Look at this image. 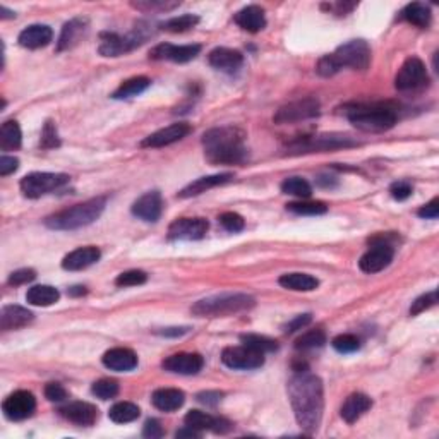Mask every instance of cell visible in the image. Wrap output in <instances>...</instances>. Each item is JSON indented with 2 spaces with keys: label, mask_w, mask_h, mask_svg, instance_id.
Returning <instances> with one entry per match:
<instances>
[{
  "label": "cell",
  "mask_w": 439,
  "mask_h": 439,
  "mask_svg": "<svg viewBox=\"0 0 439 439\" xmlns=\"http://www.w3.org/2000/svg\"><path fill=\"white\" fill-rule=\"evenodd\" d=\"M288 398L299 426L307 434L316 433L324 411L323 381L307 371L297 372L288 381Z\"/></svg>",
  "instance_id": "6da1fadb"
},
{
  "label": "cell",
  "mask_w": 439,
  "mask_h": 439,
  "mask_svg": "<svg viewBox=\"0 0 439 439\" xmlns=\"http://www.w3.org/2000/svg\"><path fill=\"white\" fill-rule=\"evenodd\" d=\"M246 134L239 127H215L203 136L204 155L215 165H242L249 158Z\"/></svg>",
  "instance_id": "7a4b0ae2"
},
{
  "label": "cell",
  "mask_w": 439,
  "mask_h": 439,
  "mask_svg": "<svg viewBox=\"0 0 439 439\" xmlns=\"http://www.w3.org/2000/svg\"><path fill=\"white\" fill-rule=\"evenodd\" d=\"M107 206V197L98 196L93 199H88L76 206L62 210L58 213L50 215L45 220V225L52 230H78L83 226L91 225L94 220L101 217Z\"/></svg>",
  "instance_id": "3957f363"
},
{
  "label": "cell",
  "mask_w": 439,
  "mask_h": 439,
  "mask_svg": "<svg viewBox=\"0 0 439 439\" xmlns=\"http://www.w3.org/2000/svg\"><path fill=\"white\" fill-rule=\"evenodd\" d=\"M350 124L364 133H384L395 127L397 112L384 105H354L347 110Z\"/></svg>",
  "instance_id": "277c9868"
},
{
  "label": "cell",
  "mask_w": 439,
  "mask_h": 439,
  "mask_svg": "<svg viewBox=\"0 0 439 439\" xmlns=\"http://www.w3.org/2000/svg\"><path fill=\"white\" fill-rule=\"evenodd\" d=\"M254 306V297L247 294H222L197 301L191 310L199 317H220L249 310Z\"/></svg>",
  "instance_id": "5b68a950"
},
{
  "label": "cell",
  "mask_w": 439,
  "mask_h": 439,
  "mask_svg": "<svg viewBox=\"0 0 439 439\" xmlns=\"http://www.w3.org/2000/svg\"><path fill=\"white\" fill-rule=\"evenodd\" d=\"M361 142L347 134H317V136H304L288 142L285 155H306V153L335 151L342 148H354Z\"/></svg>",
  "instance_id": "8992f818"
},
{
  "label": "cell",
  "mask_w": 439,
  "mask_h": 439,
  "mask_svg": "<svg viewBox=\"0 0 439 439\" xmlns=\"http://www.w3.org/2000/svg\"><path fill=\"white\" fill-rule=\"evenodd\" d=\"M336 69L350 67L354 71H365L371 64V47L364 40H350L340 45L331 53Z\"/></svg>",
  "instance_id": "52a82bcc"
},
{
  "label": "cell",
  "mask_w": 439,
  "mask_h": 439,
  "mask_svg": "<svg viewBox=\"0 0 439 439\" xmlns=\"http://www.w3.org/2000/svg\"><path fill=\"white\" fill-rule=\"evenodd\" d=\"M149 33L144 28H136L134 31H131L129 35L122 36L117 35V33H101L100 35V47H98V52L103 57H120V55L131 52L136 47L144 43V40L148 38Z\"/></svg>",
  "instance_id": "ba28073f"
},
{
  "label": "cell",
  "mask_w": 439,
  "mask_h": 439,
  "mask_svg": "<svg viewBox=\"0 0 439 439\" xmlns=\"http://www.w3.org/2000/svg\"><path fill=\"white\" fill-rule=\"evenodd\" d=\"M69 175L65 174H50V172H33L23 177L21 181V191L29 199H38L45 194L57 191L62 185L69 182Z\"/></svg>",
  "instance_id": "9c48e42d"
},
{
  "label": "cell",
  "mask_w": 439,
  "mask_h": 439,
  "mask_svg": "<svg viewBox=\"0 0 439 439\" xmlns=\"http://www.w3.org/2000/svg\"><path fill=\"white\" fill-rule=\"evenodd\" d=\"M321 113V105L316 98H302V100L290 101L276 110L273 120L274 124H295L302 120L316 119Z\"/></svg>",
  "instance_id": "30bf717a"
},
{
  "label": "cell",
  "mask_w": 439,
  "mask_h": 439,
  "mask_svg": "<svg viewBox=\"0 0 439 439\" xmlns=\"http://www.w3.org/2000/svg\"><path fill=\"white\" fill-rule=\"evenodd\" d=\"M222 362L235 371H252L265 364V354L249 347H226L222 352Z\"/></svg>",
  "instance_id": "8fae6325"
},
{
  "label": "cell",
  "mask_w": 439,
  "mask_h": 439,
  "mask_svg": "<svg viewBox=\"0 0 439 439\" xmlns=\"http://www.w3.org/2000/svg\"><path fill=\"white\" fill-rule=\"evenodd\" d=\"M429 81L426 65L419 57H411L404 62V65L398 71L395 78V86L398 91H413L426 86Z\"/></svg>",
  "instance_id": "7c38bea8"
},
{
  "label": "cell",
  "mask_w": 439,
  "mask_h": 439,
  "mask_svg": "<svg viewBox=\"0 0 439 439\" xmlns=\"http://www.w3.org/2000/svg\"><path fill=\"white\" fill-rule=\"evenodd\" d=\"M374 246L369 249L358 261V268L364 273H379L391 265L395 258V249L390 242H384L381 237L372 239Z\"/></svg>",
  "instance_id": "4fadbf2b"
},
{
  "label": "cell",
  "mask_w": 439,
  "mask_h": 439,
  "mask_svg": "<svg viewBox=\"0 0 439 439\" xmlns=\"http://www.w3.org/2000/svg\"><path fill=\"white\" fill-rule=\"evenodd\" d=\"M3 415L9 420H24L36 411V398L31 391H14L3 400Z\"/></svg>",
  "instance_id": "5bb4252c"
},
{
  "label": "cell",
  "mask_w": 439,
  "mask_h": 439,
  "mask_svg": "<svg viewBox=\"0 0 439 439\" xmlns=\"http://www.w3.org/2000/svg\"><path fill=\"white\" fill-rule=\"evenodd\" d=\"M210 223L204 218H179L168 226L170 240H199L208 233Z\"/></svg>",
  "instance_id": "9a60e30c"
},
{
  "label": "cell",
  "mask_w": 439,
  "mask_h": 439,
  "mask_svg": "<svg viewBox=\"0 0 439 439\" xmlns=\"http://www.w3.org/2000/svg\"><path fill=\"white\" fill-rule=\"evenodd\" d=\"M201 52V45H172V43H160L149 52V58L153 60H170L177 64H185V62L196 58Z\"/></svg>",
  "instance_id": "2e32d148"
},
{
  "label": "cell",
  "mask_w": 439,
  "mask_h": 439,
  "mask_svg": "<svg viewBox=\"0 0 439 439\" xmlns=\"http://www.w3.org/2000/svg\"><path fill=\"white\" fill-rule=\"evenodd\" d=\"M192 127L185 122L172 124V126L163 127V129L156 131L151 136L142 139V148H163V146L174 144V142L184 139L188 134H191Z\"/></svg>",
  "instance_id": "e0dca14e"
},
{
  "label": "cell",
  "mask_w": 439,
  "mask_h": 439,
  "mask_svg": "<svg viewBox=\"0 0 439 439\" xmlns=\"http://www.w3.org/2000/svg\"><path fill=\"white\" fill-rule=\"evenodd\" d=\"M133 215L138 217L142 222L155 223L158 222L160 217L163 213V199L162 194L158 191H149L142 194L138 201H134L133 204Z\"/></svg>",
  "instance_id": "ac0fdd59"
},
{
  "label": "cell",
  "mask_w": 439,
  "mask_h": 439,
  "mask_svg": "<svg viewBox=\"0 0 439 439\" xmlns=\"http://www.w3.org/2000/svg\"><path fill=\"white\" fill-rule=\"evenodd\" d=\"M88 31H90V21L86 17H74V19L67 21L58 36L57 52L74 49L79 42H83V38H86Z\"/></svg>",
  "instance_id": "d6986e66"
},
{
  "label": "cell",
  "mask_w": 439,
  "mask_h": 439,
  "mask_svg": "<svg viewBox=\"0 0 439 439\" xmlns=\"http://www.w3.org/2000/svg\"><path fill=\"white\" fill-rule=\"evenodd\" d=\"M204 361L199 354H174V356L167 357L162 362V367L165 371L174 372V374H184V376H191L197 374V372L203 369Z\"/></svg>",
  "instance_id": "ffe728a7"
},
{
  "label": "cell",
  "mask_w": 439,
  "mask_h": 439,
  "mask_svg": "<svg viewBox=\"0 0 439 439\" xmlns=\"http://www.w3.org/2000/svg\"><path fill=\"white\" fill-rule=\"evenodd\" d=\"M101 251L94 246L79 247L76 251L69 252L64 259H62V268L67 272H81V270L90 268L91 265L100 261Z\"/></svg>",
  "instance_id": "44dd1931"
},
{
  "label": "cell",
  "mask_w": 439,
  "mask_h": 439,
  "mask_svg": "<svg viewBox=\"0 0 439 439\" xmlns=\"http://www.w3.org/2000/svg\"><path fill=\"white\" fill-rule=\"evenodd\" d=\"M208 60H210L211 67H215L217 71L222 72H237L244 64V55L239 50L225 49V47H218V49L211 50L208 55Z\"/></svg>",
  "instance_id": "7402d4cb"
},
{
  "label": "cell",
  "mask_w": 439,
  "mask_h": 439,
  "mask_svg": "<svg viewBox=\"0 0 439 439\" xmlns=\"http://www.w3.org/2000/svg\"><path fill=\"white\" fill-rule=\"evenodd\" d=\"M101 362H103L105 367L110 369V371L129 372L138 367V356L131 349L117 347V349L105 352Z\"/></svg>",
  "instance_id": "603a6c76"
},
{
  "label": "cell",
  "mask_w": 439,
  "mask_h": 439,
  "mask_svg": "<svg viewBox=\"0 0 439 439\" xmlns=\"http://www.w3.org/2000/svg\"><path fill=\"white\" fill-rule=\"evenodd\" d=\"M53 38V31L52 28L47 26V24H31V26L24 28L23 31L19 33V42L21 47L29 50H36V49H43V47L49 45Z\"/></svg>",
  "instance_id": "cb8c5ba5"
},
{
  "label": "cell",
  "mask_w": 439,
  "mask_h": 439,
  "mask_svg": "<svg viewBox=\"0 0 439 439\" xmlns=\"http://www.w3.org/2000/svg\"><path fill=\"white\" fill-rule=\"evenodd\" d=\"M60 413L78 426H93L98 420V408L88 401H72L62 407Z\"/></svg>",
  "instance_id": "d4e9b609"
},
{
  "label": "cell",
  "mask_w": 439,
  "mask_h": 439,
  "mask_svg": "<svg viewBox=\"0 0 439 439\" xmlns=\"http://www.w3.org/2000/svg\"><path fill=\"white\" fill-rule=\"evenodd\" d=\"M33 320H35V316H33L31 310L21 306H6L2 309V314H0V328H2V331H13V329L28 326Z\"/></svg>",
  "instance_id": "484cf974"
},
{
  "label": "cell",
  "mask_w": 439,
  "mask_h": 439,
  "mask_svg": "<svg viewBox=\"0 0 439 439\" xmlns=\"http://www.w3.org/2000/svg\"><path fill=\"white\" fill-rule=\"evenodd\" d=\"M233 179V174H218V175H208V177H201L197 181L191 182L189 185H185L181 192H179V197L182 199H188V197L199 196V194L210 191V189L217 188V185H223L226 182H230Z\"/></svg>",
  "instance_id": "4316f807"
},
{
  "label": "cell",
  "mask_w": 439,
  "mask_h": 439,
  "mask_svg": "<svg viewBox=\"0 0 439 439\" xmlns=\"http://www.w3.org/2000/svg\"><path fill=\"white\" fill-rule=\"evenodd\" d=\"M233 21L237 23V26H240L244 31L249 33H258L266 26V17L265 10L259 6H247L244 9H240L235 14Z\"/></svg>",
  "instance_id": "83f0119b"
},
{
  "label": "cell",
  "mask_w": 439,
  "mask_h": 439,
  "mask_svg": "<svg viewBox=\"0 0 439 439\" xmlns=\"http://www.w3.org/2000/svg\"><path fill=\"white\" fill-rule=\"evenodd\" d=\"M153 405L162 412H175L184 405L185 395L184 391L177 388H160L151 397Z\"/></svg>",
  "instance_id": "f1b7e54d"
},
{
  "label": "cell",
  "mask_w": 439,
  "mask_h": 439,
  "mask_svg": "<svg viewBox=\"0 0 439 439\" xmlns=\"http://www.w3.org/2000/svg\"><path fill=\"white\" fill-rule=\"evenodd\" d=\"M372 407V400L364 393H352L342 405V417L345 422L354 424Z\"/></svg>",
  "instance_id": "f546056e"
},
{
  "label": "cell",
  "mask_w": 439,
  "mask_h": 439,
  "mask_svg": "<svg viewBox=\"0 0 439 439\" xmlns=\"http://www.w3.org/2000/svg\"><path fill=\"white\" fill-rule=\"evenodd\" d=\"M278 283L283 288H288V290L313 292L316 290L320 281H317V278L310 276L307 273H287L283 276H280Z\"/></svg>",
  "instance_id": "4dcf8cb0"
},
{
  "label": "cell",
  "mask_w": 439,
  "mask_h": 439,
  "mask_svg": "<svg viewBox=\"0 0 439 439\" xmlns=\"http://www.w3.org/2000/svg\"><path fill=\"white\" fill-rule=\"evenodd\" d=\"M151 86V79L146 78V76H136V78H131L127 81H124L112 93L113 100H127V98H133L141 94L142 91H146Z\"/></svg>",
  "instance_id": "1f68e13d"
},
{
  "label": "cell",
  "mask_w": 439,
  "mask_h": 439,
  "mask_svg": "<svg viewBox=\"0 0 439 439\" xmlns=\"http://www.w3.org/2000/svg\"><path fill=\"white\" fill-rule=\"evenodd\" d=\"M400 17L417 28H427L431 24V17H433V14H431V9L426 6V3L413 2V3H408V6L401 10Z\"/></svg>",
  "instance_id": "d6a6232c"
},
{
  "label": "cell",
  "mask_w": 439,
  "mask_h": 439,
  "mask_svg": "<svg viewBox=\"0 0 439 439\" xmlns=\"http://www.w3.org/2000/svg\"><path fill=\"white\" fill-rule=\"evenodd\" d=\"M23 142V134H21V127L16 120H7L2 124L0 129V148L2 151H14V149L21 148Z\"/></svg>",
  "instance_id": "836d02e7"
},
{
  "label": "cell",
  "mask_w": 439,
  "mask_h": 439,
  "mask_svg": "<svg viewBox=\"0 0 439 439\" xmlns=\"http://www.w3.org/2000/svg\"><path fill=\"white\" fill-rule=\"evenodd\" d=\"M60 299V294L55 287H50V285H35L28 290L26 294V301L31 304V306H40V307H47L52 306Z\"/></svg>",
  "instance_id": "e575fe53"
},
{
  "label": "cell",
  "mask_w": 439,
  "mask_h": 439,
  "mask_svg": "<svg viewBox=\"0 0 439 439\" xmlns=\"http://www.w3.org/2000/svg\"><path fill=\"white\" fill-rule=\"evenodd\" d=\"M139 415H141V411H139L138 405L131 404V401H119L108 412L110 420H113L115 424L134 422Z\"/></svg>",
  "instance_id": "d590c367"
},
{
  "label": "cell",
  "mask_w": 439,
  "mask_h": 439,
  "mask_svg": "<svg viewBox=\"0 0 439 439\" xmlns=\"http://www.w3.org/2000/svg\"><path fill=\"white\" fill-rule=\"evenodd\" d=\"M240 342H242L246 347H249V349H254L261 354L276 352L278 350L276 340L268 338V336H263V335H254V333L242 335L240 336Z\"/></svg>",
  "instance_id": "8d00e7d4"
},
{
  "label": "cell",
  "mask_w": 439,
  "mask_h": 439,
  "mask_svg": "<svg viewBox=\"0 0 439 439\" xmlns=\"http://www.w3.org/2000/svg\"><path fill=\"white\" fill-rule=\"evenodd\" d=\"M281 192L301 197V199H307V197H310V194H313V188H310V184L306 179L288 177L281 182Z\"/></svg>",
  "instance_id": "74e56055"
},
{
  "label": "cell",
  "mask_w": 439,
  "mask_h": 439,
  "mask_svg": "<svg viewBox=\"0 0 439 439\" xmlns=\"http://www.w3.org/2000/svg\"><path fill=\"white\" fill-rule=\"evenodd\" d=\"M197 23H199V17L196 14H184V16H177L172 17V19L165 21V23L160 24V28L163 31H170V33H184L189 31V29L196 28Z\"/></svg>",
  "instance_id": "f35d334b"
},
{
  "label": "cell",
  "mask_w": 439,
  "mask_h": 439,
  "mask_svg": "<svg viewBox=\"0 0 439 439\" xmlns=\"http://www.w3.org/2000/svg\"><path fill=\"white\" fill-rule=\"evenodd\" d=\"M287 210L295 215H306V217H316V215H324L328 206L321 201H299V203H288Z\"/></svg>",
  "instance_id": "ab89813d"
},
{
  "label": "cell",
  "mask_w": 439,
  "mask_h": 439,
  "mask_svg": "<svg viewBox=\"0 0 439 439\" xmlns=\"http://www.w3.org/2000/svg\"><path fill=\"white\" fill-rule=\"evenodd\" d=\"M326 343V333L323 329H310V331L304 333L302 336H299L297 342H295V349L297 350H313L320 349Z\"/></svg>",
  "instance_id": "60d3db41"
},
{
  "label": "cell",
  "mask_w": 439,
  "mask_h": 439,
  "mask_svg": "<svg viewBox=\"0 0 439 439\" xmlns=\"http://www.w3.org/2000/svg\"><path fill=\"white\" fill-rule=\"evenodd\" d=\"M184 422H185V426L192 427V429L213 431L215 422H217V417L210 415V413H206L203 411H191V412H188V415L184 417Z\"/></svg>",
  "instance_id": "b9f144b4"
},
{
  "label": "cell",
  "mask_w": 439,
  "mask_h": 439,
  "mask_svg": "<svg viewBox=\"0 0 439 439\" xmlns=\"http://www.w3.org/2000/svg\"><path fill=\"white\" fill-rule=\"evenodd\" d=\"M134 9L142 10V13H168L181 6V2H170V0H138L131 2Z\"/></svg>",
  "instance_id": "7bdbcfd3"
},
{
  "label": "cell",
  "mask_w": 439,
  "mask_h": 439,
  "mask_svg": "<svg viewBox=\"0 0 439 439\" xmlns=\"http://www.w3.org/2000/svg\"><path fill=\"white\" fill-rule=\"evenodd\" d=\"M94 397H98L100 400H110V398H115L119 395V383L115 379H108L103 378L100 381L93 383V388H91Z\"/></svg>",
  "instance_id": "ee69618b"
},
{
  "label": "cell",
  "mask_w": 439,
  "mask_h": 439,
  "mask_svg": "<svg viewBox=\"0 0 439 439\" xmlns=\"http://www.w3.org/2000/svg\"><path fill=\"white\" fill-rule=\"evenodd\" d=\"M333 349L336 350V352L340 354H352V352H357L358 349H361V340L357 338L356 335H349V333H345V335H338L335 340H333Z\"/></svg>",
  "instance_id": "f6af8a7d"
},
{
  "label": "cell",
  "mask_w": 439,
  "mask_h": 439,
  "mask_svg": "<svg viewBox=\"0 0 439 439\" xmlns=\"http://www.w3.org/2000/svg\"><path fill=\"white\" fill-rule=\"evenodd\" d=\"M148 280V274L141 270H129V272H124L117 276L115 285L117 287H138V285L146 283Z\"/></svg>",
  "instance_id": "bcb514c9"
},
{
  "label": "cell",
  "mask_w": 439,
  "mask_h": 439,
  "mask_svg": "<svg viewBox=\"0 0 439 439\" xmlns=\"http://www.w3.org/2000/svg\"><path fill=\"white\" fill-rule=\"evenodd\" d=\"M40 146L43 149H52V148H58L60 146V139H58L57 134V127L52 120H47L45 126H43L42 131V139H40Z\"/></svg>",
  "instance_id": "7dc6e473"
},
{
  "label": "cell",
  "mask_w": 439,
  "mask_h": 439,
  "mask_svg": "<svg viewBox=\"0 0 439 439\" xmlns=\"http://www.w3.org/2000/svg\"><path fill=\"white\" fill-rule=\"evenodd\" d=\"M218 222L222 223V226L226 230V232H232V233L242 232L244 226H246L244 218L240 217V215L233 213V211H226V213L220 215Z\"/></svg>",
  "instance_id": "c3c4849f"
},
{
  "label": "cell",
  "mask_w": 439,
  "mask_h": 439,
  "mask_svg": "<svg viewBox=\"0 0 439 439\" xmlns=\"http://www.w3.org/2000/svg\"><path fill=\"white\" fill-rule=\"evenodd\" d=\"M436 304H438L436 290L429 292V294L420 295L419 299H415V302H412L411 316H417V314H420V313H424V310L431 309V307L436 306Z\"/></svg>",
  "instance_id": "681fc988"
},
{
  "label": "cell",
  "mask_w": 439,
  "mask_h": 439,
  "mask_svg": "<svg viewBox=\"0 0 439 439\" xmlns=\"http://www.w3.org/2000/svg\"><path fill=\"white\" fill-rule=\"evenodd\" d=\"M36 278L35 270L31 268H23V270H17V272L10 273L9 276V285H14V287H19V285L29 283Z\"/></svg>",
  "instance_id": "f907efd6"
},
{
  "label": "cell",
  "mask_w": 439,
  "mask_h": 439,
  "mask_svg": "<svg viewBox=\"0 0 439 439\" xmlns=\"http://www.w3.org/2000/svg\"><path fill=\"white\" fill-rule=\"evenodd\" d=\"M45 397H47V400L55 401V404H60V401H64L65 398H67V391H65V388L62 386V384L49 383L45 386Z\"/></svg>",
  "instance_id": "816d5d0a"
},
{
  "label": "cell",
  "mask_w": 439,
  "mask_h": 439,
  "mask_svg": "<svg viewBox=\"0 0 439 439\" xmlns=\"http://www.w3.org/2000/svg\"><path fill=\"white\" fill-rule=\"evenodd\" d=\"M390 192H391V197H393V199L405 201L412 196V185L405 181L395 182V184L390 188Z\"/></svg>",
  "instance_id": "f5cc1de1"
},
{
  "label": "cell",
  "mask_w": 439,
  "mask_h": 439,
  "mask_svg": "<svg viewBox=\"0 0 439 439\" xmlns=\"http://www.w3.org/2000/svg\"><path fill=\"white\" fill-rule=\"evenodd\" d=\"M163 434H165V431L158 420L156 419L146 420L144 427H142V436L149 438V439H158V438H162Z\"/></svg>",
  "instance_id": "db71d44e"
},
{
  "label": "cell",
  "mask_w": 439,
  "mask_h": 439,
  "mask_svg": "<svg viewBox=\"0 0 439 439\" xmlns=\"http://www.w3.org/2000/svg\"><path fill=\"white\" fill-rule=\"evenodd\" d=\"M17 167H19V160L14 158V156L3 155L2 158H0V175H2V177L14 174V172L17 170Z\"/></svg>",
  "instance_id": "11a10c76"
},
{
  "label": "cell",
  "mask_w": 439,
  "mask_h": 439,
  "mask_svg": "<svg viewBox=\"0 0 439 439\" xmlns=\"http://www.w3.org/2000/svg\"><path fill=\"white\" fill-rule=\"evenodd\" d=\"M419 217L426 220H436L439 217V199L434 197L431 203H427L426 206H422L419 210Z\"/></svg>",
  "instance_id": "9f6ffc18"
},
{
  "label": "cell",
  "mask_w": 439,
  "mask_h": 439,
  "mask_svg": "<svg viewBox=\"0 0 439 439\" xmlns=\"http://www.w3.org/2000/svg\"><path fill=\"white\" fill-rule=\"evenodd\" d=\"M310 321H313V316H310V314H301V316H297V317H295V320H292L290 323L287 324L285 331H287V333H295V331H297V329L306 328L307 324L310 323Z\"/></svg>",
  "instance_id": "6f0895ef"
},
{
  "label": "cell",
  "mask_w": 439,
  "mask_h": 439,
  "mask_svg": "<svg viewBox=\"0 0 439 439\" xmlns=\"http://www.w3.org/2000/svg\"><path fill=\"white\" fill-rule=\"evenodd\" d=\"M222 397L223 395L220 393V391H203V393L197 395V401H201V404L204 405H210V407H215V405H218L220 401H222Z\"/></svg>",
  "instance_id": "680465c9"
},
{
  "label": "cell",
  "mask_w": 439,
  "mask_h": 439,
  "mask_svg": "<svg viewBox=\"0 0 439 439\" xmlns=\"http://www.w3.org/2000/svg\"><path fill=\"white\" fill-rule=\"evenodd\" d=\"M230 429H232V422H230V420L223 419V417H217V422H215V426H213V433L225 434V433H229Z\"/></svg>",
  "instance_id": "91938a15"
},
{
  "label": "cell",
  "mask_w": 439,
  "mask_h": 439,
  "mask_svg": "<svg viewBox=\"0 0 439 439\" xmlns=\"http://www.w3.org/2000/svg\"><path fill=\"white\" fill-rule=\"evenodd\" d=\"M175 436H177V438H199L201 436V431L192 429V427L185 426L184 429L177 431V433H175Z\"/></svg>",
  "instance_id": "94428289"
},
{
  "label": "cell",
  "mask_w": 439,
  "mask_h": 439,
  "mask_svg": "<svg viewBox=\"0 0 439 439\" xmlns=\"http://www.w3.org/2000/svg\"><path fill=\"white\" fill-rule=\"evenodd\" d=\"M184 333H188V328H167V329H163V331H158V335L181 336V335H184Z\"/></svg>",
  "instance_id": "6125c7cd"
},
{
  "label": "cell",
  "mask_w": 439,
  "mask_h": 439,
  "mask_svg": "<svg viewBox=\"0 0 439 439\" xmlns=\"http://www.w3.org/2000/svg\"><path fill=\"white\" fill-rule=\"evenodd\" d=\"M0 13H2V14H0V16H2V19H9V17H16V14H14L13 10L7 9L6 6L0 7Z\"/></svg>",
  "instance_id": "be15d7a7"
},
{
  "label": "cell",
  "mask_w": 439,
  "mask_h": 439,
  "mask_svg": "<svg viewBox=\"0 0 439 439\" xmlns=\"http://www.w3.org/2000/svg\"><path fill=\"white\" fill-rule=\"evenodd\" d=\"M69 294L71 295H84L86 294V287H72L71 290H69Z\"/></svg>",
  "instance_id": "e7e4bbea"
}]
</instances>
